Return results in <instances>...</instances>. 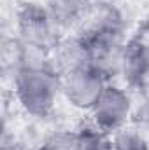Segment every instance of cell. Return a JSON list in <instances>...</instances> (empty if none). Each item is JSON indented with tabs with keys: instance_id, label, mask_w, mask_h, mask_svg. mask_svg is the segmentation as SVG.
<instances>
[{
	"instance_id": "obj_1",
	"label": "cell",
	"mask_w": 149,
	"mask_h": 150,
	"mask_svg": "<svg viewBox=\"0 0 149 150\" xmlns=\"http://www.w3.org/2000/svg\"><path fill=\"white\" fill-rule=\"evenodd\" d=\"M82 35L91 49V67L107 79L119 74L121 54L125 49V21L112 5L91 7L82 21Z\"/></svg>"
},
{
	"instance_id": "obj_2",
	"label": "cell",
	"mask_w": 149,
	"mask_h": 150,
	"mask_svg": "<svg viewBox=\"0 0 149 150\" xmlns=\"http://www.w3.org/2000/svg\"><path fill=\"white\" fill-rule=\"evenodd\" d=\"M16 96L21 107L34 117H47L62 93L63 77L53 63L21 65L14 79Z\"/></svg>"
},
{
	"instance_id": "obj_3",
	"label": "cell",
	"mask_w": 149,
	"mask_h": 150,
	"mask_svg": "<svg viewBox=\"0 0 149 150\" xmlns=\"http://www.w3.org/2000/svg\"><path fill=\"white\" fill-rule=\"evenodd\" d=\"M58 25L51 18L47 7L28 2L18 12L19 47L42 54H53L60 38L56 37Z\"/></svg>"
},
{
	"instance_id": "obj_4",
	"label": "cell",
	"mask_w": 149,
	"mask_h": 150,
	"mask_svg": "<svg viewBox=\"0 0 149 150\" xmlns=\"http://www.w3.org/2000/svg\"><path fill=\"white\" fill-rule=\"evenodd\" d=\"M107 80L109 79L105 75H102L93 67L82 68L63 77L62 93L72 107L81 110H91L109 86Z\"/></svg>"
},
{
	"instance_id": "obj_5",
	"label": "cell",
	"mask_w": 149,
	"mask_h": 150,
	"mask_svg": "<svg viewBox=\"0 0 149 150\" xmlns=\"http://www.w3.org/2000/svg\"><path fill=\"white\" fill-rule=\"evenodd\" d=\"M91 113L98 129L105 133H117L125 127L126 120L132 115L130 96L123 89L109 84L91 108Z\"/></svg>"
},
{
	"instance_id": "obj_6",
	"label": "cell",
	"mask_w": 149,
	"mask_h": 150,
	"mask_svg": "<svg viewBox=\"0 0 149 150\" xmlns=\"http://www.w3.org/2000/svg\"><path fill=\"white\" fill-rule=\"evenodd\" d=\"M119 74L123 75L125 82L135 91L149 89V44L146 40L135 38L125 44Z\"/></svg>"
},
{
	"instance_id": "obj_7",
	"label": "cell",
	"mask_w": 149,
	"mask_h": 150,
	"mask_svg": "<svg viewBox=\"0 0 149 150\" xmlns=\"http://www.w3.org/2000/svg\"><path fill=\"white\" fill-rule=\"evenodd\" d=\"M53 65L56 72L65 77L77 70L91 67V49L82 35L62 38L53 51Z\"/></svg>"
},
{
	"instance_id": "obj_8",
	"label": "cell",
	"mask_w": 149,
	"mask_h": 150,
	"mask_svg": "<svg viewBox=\"0 0 149 150\" xmlns=\"http://www.w3.org/2000/svg\"><path fill=\"white\" fill-rule=\"evenodd\" d=\"M46 7L60 28L82 25L91 11V0H46Z\"/></svg>"
},
{
	"instance_id": "obj_9",
	"label": "cell",
	"mask_w": 149,
	"mask_h": 150,
	"mask_svg": "<svg viewBox=\"0 0 149 150\" xmlns=\"http://www.w3.org/2000/svg\"><path fill=\"white\" fill-rule=\"evenodd\" d=\"M79 150H114V142L109 140L107 133L95 127H82L77 131Z\"/></svg>"
},
{
	"instance_id": "obj_10",
	"label": "cell",
	"mask_w": 149,
	"mask_h": 150,
	"mask_svg": "<svg viewBox=\"0 0 149 150\" xmlns=\"http://www.w3.org/2000/svg\"><path fill=\"white\" fill-rule=\"evenodd\" d=\"M114 150H149V145L140 131L121 129L114 136Z\"/></svg>"
},
{
	"instance_id": "obj_11",
	"label": "cell",
	"mask_w": 149,
	"mask_h": 150,
	"mask_svg": "<svg viewBox=\"0 0 149 150\" xmlns=\"http://www.w3.org/2000/svg\"><path fill=\"white\" fill-rule=\"evenodd\" d=\"M49 150H79L77 133H56L46 143Z\"/></svg>"
},
{
	"instance_id": "obj_12",
	"label": "cell",
	"mask_w": 149,
	"mask_h": 150,
	"mask_svg": "<svg viewBox=\"0 0 149 150\" xmlns=\"http://www.w3.org/2000/svg\"><path fill=\"white\" fill-rule=\"evenodd\" d=\"M133 120L139 126V131L149 133V96L142 100V103L133 110Z\"/></svg>"
},
{
	"instance_id": "obj_13",
	"label": "cell",
	"mask_w": 149,
	"mask_h": 150,
	"mask_svg": "<svg viewBox=\"0 0 149 150\" xmlns=\"http://www.w3.org/2000/svg\"><path fill=\"white\" fill-rule=\"evenodd\" d=\"M32 150H49V149H47V147L44 145V147H37V149H32Z\"/></svg>"
},
{
	"instance_id": "obj_14",
	"label": "cell",
	"mask_w": 149,
	"mask_h": 150,
	"mask_svg": "<svg viewBox=\"0 0 149 150\" xmlns=\"http://www.w3.org/2000/svg\"><path fill=\"white\" fill-rule=\"evenodd\" d=\"M4 150H14V149H7V147H4Z\"/></svg>"
}]
</instances>
